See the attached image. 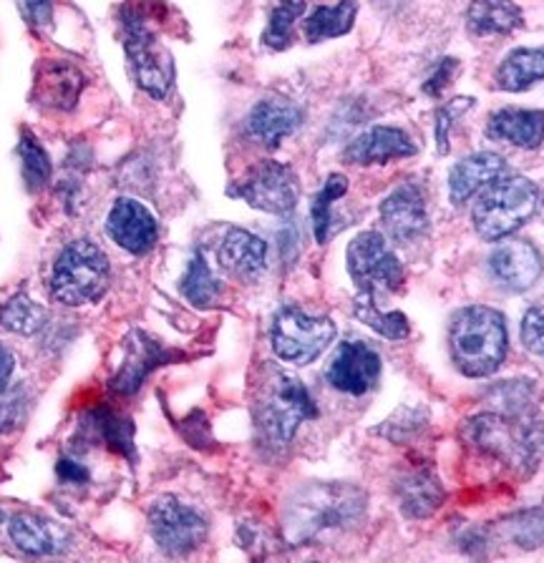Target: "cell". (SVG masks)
Returning <instances> with one entry per match:
<instances>
[{
	"instance_id": "obj_1",
	"label": "cell",
	"mask_w": 544,
	"mask_h": 563,
	"mask_svg": "<svg viewBox=\"0 0 544 563\" xmlns=\"http://www.w3.org/2000/svg\"><path fill=\"white\" fill-rule=\"evenodd\" d=\"M368 496L356 483H308L287 498L283 528L295 545L318 543L363 521Z\"/></svg>"
},
{
	"instance_id": "obj_2",
	"label": "cell",
	"mask_w": 544,
	"mask_h": 563,
	"mask_svg": "<svg viewBox=\"0 0 544 563\" xmlns=\"http://www.w3.org/2000/svg\"><path fill=\"white\" fill-rule=\"evenodd\" d=\"M252 408L258 433L272 448H285L305 420L318 418L308 387L275 365L262 369Z\"/></svg>"
},
{
	"instance_id": "obj_3",
	"label": "cell",
	"mask_w": 544,
	"mask_h": 563,
	"mask_svg": "<svg viewBox=\"0 0 544 563\" xmlns=\"http://www.w3.org/2000/svg\"><path fill=\"white\" fill-rule=\"evenodd\" d=\"M464 440L516 471L537 468L544 455V426L530 412H481L464 426Z\"/></svg>"
},
{
	"instance_id": "obj_4",
	"label": "cell",
	"mask_w": 544,
	"mask_h": 563,
	"mask_svg": "<svg viewBox=\"0 0 544 563\" xmlns=\"http://www.w3.org/2000/svg\"><path fill=\"white\" fill-rule=\"evenodd\" d=\"M449 350L461 375L487 377L497 373L509 350L504 314L485 305L464 307L451 320Z\"/></svg>"
},
{
	"instance_id": "obj_5",
	"label": "cell",
	"mask_w": 544,
	"mask_h": 563,
	"mask_svg": "<svg viewBox=\"0 0 544 563\" xmlns=\"http://www.w3.org/2000/svg\"><path fill=\"white\" fill-rule=\"evenodd\" d=\"M540 189L526 176L502 174L479 191L474 205V229L485 242H499L514 234L537 214Z\"/></svg>"
},
{
	"instance_id": "obj_6",
	"label": "cell",
	"mask_w": 544,
	"mask_h": 563,
	"mask_svg": "<svg viewBox=\"0 0 544 563\" xmlns=\"http://www.w3.org/2000/svg\"><path fill=\"white\" fill-rule=\"evenodd\" d=\"M109 277L107 252L91 240H76L58 254L51 275V295L66 307L89 305L107 292Z\"/></svg>"
},
{
	"instance_id": "obj_7",
	"label": "cell",
	"mask_w": 544,
	"mask_h": 563,
	"mask_svg": "<svg viewBox=\"0 0 544 563\" xmlns=\"http://www.w3.org/2000/svg\"><path fill=\"white\" fill-rule=\"evenodd\" d=\"M121 31H124V48L139 88L152 99H164L174 84V58L170 48L149 29L137 5L121 8Z\"/></svg>"
},
{
	"instance_id": "obj_8",
	"label": "cell",
	"mask_w": 544,
	"mask_h": 563,
	"mask_svg": "<svg viewBox=\"0 0 544 563\" xmlns=\"http://www.w3.org/2000/svg\"><path fill=\"white\" fill-rule=\"evenodd\" d=\"M272 350L283 363L311 365L336 340V324L328 317H313L301 307H283L272 320Z\"/></svg>"
},
{
	"instance_id": "obj_9",
	"label": "cell",
	"mask_w": 544,
	"mask_h": 563,
	"mask_svg": "<svg viewBox=\"0 0 544 563\" xmlns=\"http://www.w3.org/2000/svg\"><path fill=\"white\" fill-rule=\"evenodd\" d=\"M348 272L356 287L366 295H376L379 289H401L403 285V264L393 254L385 242V236L379 232H361L353 242L348 244Z\"/></svg>"
},
{
	"instance_id": "obj_10",
	"label": "cell",
	"mask_w": 544,
	"mask_h": 563,
	"mask_svg": "<svg viewBox=\"0 0 544 563\" xmlns=\"http://www.w3.org/2000/svg\"><path fill=\"white\" fill-rule=\"evenodd\" d=\"M149 531L170 556H187L207 539V518L174 496L156 498L149 508Z\"/></svg>"
},
{
	"instance_id": "obj_11",
	"label": "cell",
	"mask_w": 544,
	"mask_h": 563,
	"mask_svg": "<svg viewBox=\"0 0 544 563\" xmlns=\"http://www.w3.org/2000/svg\"><path fill=\"white\" fill-rule=\"evenodd\" d=\"M230 194L268 214H291L301 199V181L291 166L268 158V162L254 164Z\"/></svg>"
},
{
	"instance_id": "obj_12",
	"label": "cell",
	"mask_w": 544,
	"mask_h": 563,
	"mask_svg": "<svg viewBox=\"0 0 544 563\" xmlns=\"http://www.w3.org/2000/svg\"><path fill=\"white\" fill-rule=\"evenodd\" d=\"M381 224L391 242H418L428 232V209L424 189L414 181H406L393 189L381 205Z\"/></svg>"
},
{
	"instance_id": "obj_13",
	"label": "cell",
	"mask_w": 544,
	"mask_h": 563,
	"mask_svg": "<svg viewBox=\"0 0 544 563\" xmlns=\"http://www.w3.org/2000/svg\"><path fill=\"white\" fill-rule=\"evenodd\" d=\"M381 377V355L366 342L350 340L338 347L328 367V383L340 393L366 395Z\"/></svg>"
},
{
	"instance_id": "obj_14",
	"label": "cell",
	"mask_w": 544,
	"mask_h": 563,
	"mask_svg": "<svg viewBox=\"0 0 544 563\" xmlns=\"http://www.w3.org/2000/svg\"><path fill=\"white\" fill-rule=\"evenodd\" d=\"M489 269L509 292H524L540 279L544 262L537 246L526 240H507L491 252Z\"/></svg>"
},
{
	"instance_id": "obj_15",
	"label": "cell",
	"mask_w": 544,
	"mask_h": 563,
	"mask_svg": "<svg viewBox=\"0 0 544 563\" xmlns=\"http://www.w3.org/2000/svg\"><path fill=\"white\" fill-rule=\"evenodd\" d=\"M107 234L121 250L146 254L160 240V227L152 211L137 199H117L107 217Z\"/></svg>"
},
{
	"instance_id": "obj_16",
	"label": "cell",
	"mask_w": 544,
	"mask_h": 563,
	"mask_svg": "<svg viewBox=\"0 0 544 563\" xmlns=\"http://www.w3.org/2000/svg\"><path fill=\"white\" fill-rule=\"evenodd\" d=\"M84 86L86 78L81 68L72 64V60H43L36 70V81H33V101L43 106V109L72 111Z\"/></svg>"
},
{
	"instance_id": "obj_17",
	"label": "cell",
	"mask_w": 544,
	"mask_h": 563,
	"mask_svg": "<svg viewBox=\"0 0 544 563\" xmlns=\"http://www.w3.org/2000/svg\"><path fill=\"white\" fill-rule=\"evenodd\" d=\"M305 119V111L291 99H262L252 106L244 121V131L265 148H278L280 141L295 134Z\"/></svg>"
},
{
	"instance_id": "obj_18",
	"label": "cell",
	"mask_w": 544,
	"mask_h": 563,
	"mask_svg": "<svg viewBox=\"0 0 544 563\" xmlns=\"http://www.w3.org/2000/svg\"><path fill=\"white\" fill-rule=\"evenodd\" d=\"M418 152L414 141L403 129L396 126H373L366 134L350 141L344 152L348 164H389L393 158H409Z\"/></svg>"
},
{
	"instance_id": "obj_19",
	"label": "cell",
	"mask_w": 544,
	"mask_h": 563,
	"mask_svg": "<svg viewBox=\"0 0 544 563\" xmlns=\"http://www.w3.org/2000/svg\"><path fill=\"white\" fill-rule=\"evenodd\" d=\"M127 352H124V363H121L119 373L113 375L111 387L121 395H131L139 390V385L144 383V377L152 373L154 367L164 365L166 360L177 357L174 352L164 350L160 342H154L152 338H146L144 332H131L127 338Z\"/></svg>"
},
{
	"instance_id": "obj_20",
	"label": "cell",
	"mask_w": 544,
	"mask_h": 563,
	"mask_svg": "<svg viewBox=\"0 0 544 563\" xmlns=\"http://www.w3.org/2000/svg\"><path fill=\"white\" fill-rule=\"evenodd\" d=\"M217 260L230 275L240 279H254L268 264V244L260 236L248 232V229L232 227L217 246Z\"/></svg>"
},
{
	"instance_id": "obj_21",
	"label": "cell",
	"mask_w": 544,
	"mask_h": 563,
	"mask_svg": "<svg viewBox=\"0 0 544 563\" xmlns=\"http://www.w3.org/2000/svg\"><path fill=\"white\" fill-rule=\"evenodd\" d=\"M507 174V162L499 154L479 152L471 156H464L459 164L451 169L449 176V194L456 207L467 205V201L479 194L491 181Z\"/></svg>"
},
{
	"instance_id": "obj_22",
	"label": "cell",
	"mask_w": 544,
	"mask_h": 563,
	"mask_svg": "<svg viewBox=\"0 0 544 563\" xmlns=\"http://www.w3.org/2000/svg\"><path fill=\"white\" fill-rule=\"evenodd\" d=\"M487 136L491 141L520 148H540L544 141V111L534 109H502L487 123Z\"/></svg>"
},
{
	"instance_id": "obj_23",
	"label": "cell",
	"mask_w": 544,
	"mask_h": 563,
	"mask_svg": "<svg viewBox=\"0 0 544 563\" xmlns=\"http://www.w3.org/2000/svg\"><path fill=\"white\" fill-rule=\"evenodd\" d=\"M396 498L403 516L411 518V521H424V518H432L442 508L446 493L442 481L432 471L421 468L396 483Z\"/></svg>"
},
{
	"instance_id": "obj_24",
	"label": "cell",
	"mask_w": 544,
	"mask_h": 563,
	"mask_svg": "<svg viewBox=\"0 0 544 563\" xmlns=\"http://www.w3.org/2000/svg\"><path fill=\"white\" fill-rule=\"evenodd\" d=\"M8 531H11L15 549L31 553V556H51V553H61L68 545V533L64 528L41 516H15Z\"/></svg>"
},
{
	"instance_id": "obj_25",
	"label": "cell",
	"mask_w": 544,
	"mask_h": 563,
	"mask_svg": "<svg viewBox=\"0 0 544 563\" xmlns=\"http://www.w3.org/2000/svg\"><path fill=\"white\" fill-rule=\"evenodd\" d=\"M467 25L474 35H509L524 25V13L514 0H471Z\"/></svg>"
},
{
	"instance_id": "obj_26",
	"label": "cell",
	"mask_w": 544,
	"mask_h": 563,
	"mask_svg": "<svg viewBox=\"0 0 544 563\" xmlns=\"http://www.w3.org/2000/svg\"><path fill=\"white\" fill-rule=\"evenodd\" d=\"M497 88L520 93L544 81V48H516L499 64L494 74Z\"/></svg>"
},
{
	"instance_id": "obj_27",
	"label": "cell",
	"mask_w": 544,
	"mask_h": 563,
	"mask_svg": "<svg viewBox=\"0 0 544 563\" xmlns=\"http://www.w3.org/2000/svg\"><path fill=\"white\" fill-rule=\"evenodd\" d=\"M358 15V0H340L338 5H320L305 18L303 35L308 43H320L350 33Z\"/></svg>"
},
{
	"instance_id": "obj_28",
	"label": "cell",
	"mask_w": 544,
	"mask_h": 563,
	"mask_svg": "<svg viewBox=\"0 0 544 563\" xmlns=\"http://www.w3.org/2000/svg\"><path fill=\"white\" fill-rule=\"evenodd\" d=\"M353 312L358 320L368 328L376 330L381 338L389 340H406L409 338V317L403 312H381V307L376 305V295H366L361 292L356 297V307Z\"/></svg>"
},
{
	"instance_id": "obj_29",
	"label": "cell",
	"mask_w": 544,
	"mask_h": 563,
	"mask_svg": "<svg viewBox=\"0 0 544 563\" xmlns=\"http://www.w3.org/2000/svg\"><path fill=\"white\" fill-rule=\"evenodd\" d=\"M305 13V0H280L272 8L268 29L262 33V43L272 51H285L293 46L295 38V25Z\"/></svg>"
},
{
	"instance_id": "obj_30",
	"label": "cell",
	"mask_w": 544,
	"mask_h": 563,
	"mask_svg": "<svg viewBox=\"0 0 544 563\" xmlns=\"http://www.w3.org/2000/svg\"><path fill=\"white\" fill-rule=\"evenodd\" d=\"M179 287H182V295L187 297L195 307L215 305L219 299V292H222V285H219V279L213 275V269H209L207 260L202 257V252H197L195 257H192L187 275L182 277Z\"/></svg>"
},
{
	"instance_id": "obj_31",
	"label": "cell",
	"mask_w": 544,
	"mask_h": 563,
	"mask_svg": "<svg viewBox=\"0 0 544 563\" xmlns=\"http://www.w3.org/2000/svg\"><path fill=\"white\" fill-rule=\"evenodd\" d=\"M46 324V310L31 297L15 295L0 307V328L15 334H33Z\"/></svg>"
},
{
	"instance_id": "obj_32",
	"label": "cell",
	"mask_w": 544,
	"mask_h": 563,
	"mask_svg": "<svg viewBox=\"0 0 544 563\" xmlns=\"http://www.w3.org/2000/svg\"><path fill=\"white\" fill-rule=\"evenodd\" d=\"M348 191V179L344 174H330L323 189L318 191V197L313 199V229H315V240L318 244H326L333 234V214L330 209L340 197H346Z\"/></svg>"
},
{
	"instance_id": "obj_33",
	"label": "cell",
	"mask_w": 544,
	"mask_h": 563,
	"mask_svg": "<svg viewBox=\"0 0 544 563\" xmlns=\"http://www.w3.org/2000/svg\"><path fill=\"white\" fill-rule=\"evenodd\" d=\"M499 533L520 549H540L544 545V508L522 510V514L504 518L499 523Z\"/></svg>"
},
{
	"instance_id": "obj_34",
	"label": "cell",
	"mask_w": 544,
	"mask_h": 563,
	"mask_svg": "<svg viewBox=\"0 0 544 563\" xmlns=\"http://www.w3.org/2000/svg\"><path fill=\"white\" fill-rule=\"evenodd\" d=\"M19 156H21V169H23V181L29 191H41L48 187L51 174H54V166H51L48 154L43 152L39 139L23 131V139L19 144Z\"/></svg>"
},
{
	"instance_id": "obj_35",
	"label": "cell",
	"mask_w": 544,
	"mask_h": 563,
	"mask_svg": "<svg viewBox=\"0 0 544 563\" xmlns=\"http://www.w3.org/2000/svg\"><path fill=\"white\" fill-rule=\"evenodd\" d=\"M94 430H99L101 440H107L113 451H121L131 457V430L134 428H131L129 420L101 408L94 412Z\"/></svg>"
},
{
	"instance_id": "obj_36",
	"label": "cell",
	"mask_w": 544,
	"mask_h": 563,
	"mask_svg": "<svg viewBox=\"0 0 544 563\" xmlns=\"http://www.w3.org/2000/svg\"><path fill=\"white\" fill-rule=\"evenodd\" d=\"M474 106V99H454L446 101V106L436 111V146L438 154H449V131L454 126V119H459L461 113H467Z\"/></svg>"
},
{
	"instance_id": "obj_37",
	"label": "cell",
	"mask_w": 544,
	"mask_h": 563,
	"mask_svg": "<svg viewBox=\"0 0 544 563\" xmlns=\"http://www.w3.org/2000/svg\"><path fill=\"white\" fill-rule=\"evenodd\" d=\"M522 342L526 350L544 355V305L526 310L522 320Z\"/></svg>"
},
{
	"instance_id": "obj_38",
	"label": "cell",
	"mask_w": 544,
	"mask_h": 563,
	"mask_svg": "<svg viewBox=\"0 0 544 563\" xmlns=\"http://www.w3.org/2000/svg\"><path fill=\"white\" fill-rule=\"evenodd\" d=\"M456 68H459V60H456V58H444L442 64H438V68L434 70V76L428 78V81L424 84V91H426L428 96H438V93H442L444 88L451 84Z\"/></svg>"
},
{
	"instance_id": "obj_39",
	"label": "cell",
	"mask_w": 544,
	"mask_h": 563,
	"mask_svg": "<svg viewBox=\"0 0 544 563\" xmlns=\"http://www.w3.org/2000/svg\"><path fill=\"white\" fill-rule=\"evenodd\" d=\"M21 11L33 25H48L54 18V3L51 0H19Z\"/></svg>"
},
{
	"instance_id": "obj_40",
	"label": "cell",
	"mask_w": 544,
	"mask_h": 563,
	"mask_svg": "<svg viewBox=\"0 0 544 563\" xmlns=\"http://www.w3.org/2000/svg\"><path fill=\"white\" fill-rule=\"evenodd\" d=\"M58 478L66 483H84V481H89V471H86L81 463L66 461L64 457V461L58 463Z\"/></svg>"
},
{
	"instance_id": "obj_41",
	"label": "cell",
	"mask_w": 544,
	"mask_h": 563,
	"mask_svg": "<svg viewBox=\"0 0 544 563\" xmlns=\"http://www.w3.org/2000/svg\"><path fill=\"white\" fill-rule=\"evenodd\" d=\"M15 369V357L13 352L0 345V395L8 390V383H11Z\"/></svg>"
},
{
	"instance_id": "obj_42",
	"label": "cell",
	"mask_w": 544,
	"mask_h": 563,
	"mask_svg": "<svg viewBox=\"0 0 544 563\" xmlns=\"http://www.w3.org/2000/svg\"><path fill=\"white\" fill-rule=\"evenodd\" d=\"M537 211H540L542 219H544V191L540 194V205H537Z\"/></svg>"
},
{
	"instance_id": "obj_43",
	"label": "cell",
	"mask_w": 544,
	"mask_h": 563,
	"mask_svg": "<svg viewBox=\"0 0 544 563\" xmlns=\"http://www.w3.org/2000/svg\"><path fill=\"white\" fill-rule=\"evenodd\" d=\"M0 521H3V514H0Z\"/></svg>"
}]
</instances>
